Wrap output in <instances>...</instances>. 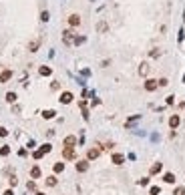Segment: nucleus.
Here are the masks:
<instances>
[{
  "instance_id": "obj_35",
  "label": "nucleus",
  "mask_w": 185,
  "mask_h": 195,
  "mask_svg": "<svg viewBox=\"0 0 185 195\" xmlns=\"http://www.w3.org/2000/svg\"><path fill=\"white\" fill-rule=\"evenodd\" d=\"M183 38H185V30L181 28V30H179V36H177V42H183Z\"/></svg>"
},
{
  "instance_id": "obj_26",
  "label": "nucleus",
  "mask_w": 185,
  "mask_h": 195,
  "mask_svg": "<svg viewBox=\"0 0 185 195\" xmlns=\"http://www.w3.org/2000/svg\"><path fill=\"white\" fill-rule=\"evenodd\" d=\"M173 195H185V187H183V185L175 187V189H173Z\"/></svg>"
},
{
  "instance_id": "obj_14",
  "label": "nucleus",
  "mask_w": 185,
  "mask_h": 195,
  "mask_svg": "<svg viewBox=\"0 0 185 195\" xmlns=\"http://www.w3.org/2000/svg\"><path fill=\"white\" fill-rule=\"evenodd\" d=\"M38 75H40V77H50V75H52V69L46 67V65H42V67H38Z\"/></svg>"
},
{
  "instance_id": "obj_25",
  "label": "nucleus",
  "mask_w": 185,
  "mask_h": 195,
  "mask_svg": "<svg viewBox=\"0 0 185 195\" xmlns=\"http://www.w3.org/2000/svg\"><path fill=\"white\" fill-rule=\"evenodd\" d=\"M40 151H42V153H50V151H52V145H50V143H44V145H40Z\"/></svg>"
},
{
  "instance_id": "obj_5",
  "label": "nucleus",
  "mask_w": 185,
  "mask_h": 195,
  "mask_svg": "<svg viewBox=\"0 0 185 195\" xmlns=\"http://www.w3.org/2000/svg\"><path fill=\"white\" fill-rule=\"evenodd\" d=\"M62 159H67V161L77 159V151H75V147H65V149H62Z\"/></svg>"
},
{
  "instance_id": "obj_38",
  "label": "nucleus",
  "mask_w": 185,
  "mask_h": 195,
  "mask_svg": "<svg viewBox=\"0 0 185 195\" xmlns=\"http://www.w3.org/2000/svg\"><path fill=\"white\" fill-rule=\"evenodd\" d=\"M16 183H18V179H16V175H10V187H14Z\"/></svg>"
},
{
  "instance_id": "obj_34",
  "label": "nucleus",
  "mask_w": 185,
  "mask_h": 195,
  "mask_svg": "<svg viewBox=\"0 0 185 195\" xmlns=\"http://www.w3.org/2000/svg\"><path fill=\"white\" fill-rule=\"evenodd\" d=\"M139 185L147 187V185H149V177H143V179H139Z\"/></svg>"
},
{
  "instance_id": "obj_28",
  "label": "nucleus",
  "mask_w": 185,
  "mask_h": 195,
  "mask_svg": "<svg viewBox=\"0 0 185 195\" xmlns=\"http://www.w3.org/2000/svg\"><path fill=\"white\" fill-rule=\"evenodd\" d=\"M149 193H151V195H159V193H161V187H157V185H153V187L149 189Z\"/></svg>"
},
{
  "instance_id": "obj_8",
  "label": "nucleus",
  "mask_w": 185,
  "mask_h": 195,
  "mask_svg": "<svg viewBox=\"0 0 185 195\" xmlns=\"http://www.w3.org/2000/svg\"><path fill=\"white\" fill-rule=\"evenodd\" d=\"M77 143H79V139L75 137V135H67L65 141H62V145H65V147H75Z\"/></svg>"
},
{
  "instance_id": "obj_39",
  "label": "nucleus",
  "mask_w": 185,
  "mask_h": 195,
  "mask_svg": "<svg viewBox=\"0 0 185 195\" xmlns=\"http://www.w3.org/2000/svg\"><path fill=\"white\" fill-rule=\"evenodd\" d=\"M82 119L89 121V109H82Z\"/></svg>"
},
{
  "instance_id": "obj_3",
  "label": "nucleus",
  "mask_w": 185,
  "mask_h": 195,
  "mask_svg": "<svg viewBox=\"0 0 185 195\" xmlns=\"http://www.w3.org/2000/svg\"><path fill=\"white\" fill-rule=\"evenodd\" d=\"M67 22H69L70 28H77V26H81V14H69V18H67Z\"/></svg>"
},
{
  "instance_id": "obj_6",
  "label": "nucleus",
  "mask_w": 185,
  "mask_h": 195,
  "mask_svg": "<svg viewBox=\"0 0 185 195\" xmlns=\"http://www.w3.org/2000/svg\"><path fill=\"white\" fill-rule=\"evenodd\" d=\"M101 157V147H91L87 151V161H95Z\"/></svg>"
},
{
  "instance_id": "obj_42",
  "label": "nucleus",
  "mask_w": 185,
  "mask_h": 195,
  "mask_svg": "<svg viewBox=\"0 0 185 195\" xmlns=\"http://www.w3.org/2000/svg\"><path fill=\"white\" fill-rule=\"evenodd\" d=\"M34 195H44V193H40V191H36V193Z\"/></svg>"
},
{
  "instance_id": "obj_41",
  "label": "nucleus",
  "mask_w": 185,
  "mask_h": 195,
  "mask_svg": "<svg viewBox=\"0 0 185 195\" xmlns=\"http://www.w3.org/2000/svg\"><path fill=\"white\" fill-rule=\"evenodd\" d=\"M2 195H14V191H12V189H6V191H4Z\"/></svg>"
},
{
  "instance_id": "obj_18",
  "label": "nucleus",
  "mask_w": 185,
  "mask_h": 195,
  "mask_svg": "<svg viewBox=\"0 0 185 195\" xmlns=\"http://www.w3.org/2000/svg\"><path fill=\"white\" fill-rule=\"evenodd\" d=\"M40 175H42L40 167H38V165H34V167L30 169V177H32V179H40Z\"/></svg>"
},
{
  "instance_id": "obj_33",
  "label": "nucleus",
  "mask_w": 185,
  "mask_h": 195,
  "mask_svg": "<svg viewBox=\"0 0 185 195\" xmlns=\"http://www.w3.org/2000/svg\"><path fill=\"white\" fill-rule=\"evenodd\" d=\"M159 54H161V52H159V48H153V50L149 52V57H153V58H157Z\"/></svg>"
},
{
  "instance_id": "obj_13",
  "label": "nucleus",
  "mask_w": 185,
  "mask_h": 195,
  "mask_svg": "<svg viewBox=\"0 0 185 195\" xmlns=\"http://www.w3.org/2000/svg\"><path fill=\"white\" fill-rule=\"evenodd\" d=\"M149 62H147V60H143V62H141V65H139V75H141V77H147V72H149Z\"/></svg>"
},
{
  "instance_id": "obj_24",
  "label": "nucleus",
  "mask_w": 185,
  "mask_h": 195,
  "mask_svg": "<svg viewBox=\"0 0 185 195\" xmlns=\"http://www.w3.org/2000/svg\"><path fill=\"white\" fill-rule=\"evenodd\" d=\"M8 155H10V147H8V145L0 147V157H8Z\"/></svg>"
},
{
  "instance_id": "obj_40",
  "label": "nucleus",
  "mask_w": 185,
  "mask_h": 195,
  "mask_svg": "<svg viewBox=\"0 0 185 195\" xmlns=\"http://www.w3.org/2000/svg\"><path fill=\"white\" fill-rule=\"evenodd\" d=\"M92 107H97V105H101V99H97V97H92Z\"/></svg>"
},
{
  "instance_id": "obj_29",
  "label": "nucleus",
  "mask_w": 185,
  "mask_h": 195,
  "mask_svg": "<svg viewBox=\"0 0 185 195\" xmlns=\"http://www.w3.org/2000/svg\"><path fill=\"white\" fill-rule=\"evenodd\" d=\"M97 30L99 32H107V22H99L97 24Z\"/></svg>"
},
{
  "instance_id": "obj_23",
  "label": "nucleus",
  "mask_w": 185,
  "mask_h": 195,
  "mask_svg": "<svg viewBox=\"0 0 185 195\" xmlns=\"http://www.w3.org/2000/svg\"><path fill=\"white\" fill-rule=\"evenodd\" d=\"M87 42V36H75V40H72V44H85Z\"/></svg>"
},
{
  "instance_id": "obj_20",
  "label": "nucleus",
  "mask_w": 185,
  "mask_h": 195,
  "mask_svg": "<svg viewBox=\"0 0 185 195\" xmlns=\"http://www.w3.org/2000/svg\"><path fill=\"white\" fill-rule=\"evenodd\" d=\"M57 183H58L57 175H50V177H46V185H48V187H54Z\"/></svg>"
},
{
  "instance_id": "obj_16",
  "label": "nucleus",
  "mask_w": 185,
  "mask_h": 195,
  "mask_svg": "<svg viewBox=\"0 0 185 195\" xmlns=\"http://www.w3.org/2000/svg\"><path fill=\"white\" fill-rule=\"evenodd\" d=\"M4 99H6V103L14 105V103H16V99H18V95H16L14 91H10V92H6V97H4Z\"/></svg>"
},
{
  "instance_id": "obj_15",
  "label": "nucleus",
  "mask_w": 185,
  "mask_h": 195,
  "mask_svg": "<svg viewBox=\"0 0 185 195\" xmlns=\"http://www.w3.org/2000/svg\"><path fill=\"white\" fill-rule=\"evenodd\" d=\"M38 48H40V38H36V40H30V42H28V50H30V52H36Z\"/></svg>"
},
{
  "instance_id": "obj_31",
  "label": "nucleus",
  "mask_w": 185,
  "mask_h": 195,
  "mask_svg": "<svg viewBox=\"0 0 185 195\" xmlns=\"http://www.w3.org/2000/svg\"><path fill=\"white\" fill-rule=\"evenodd\" d=\"M58 89H60V82L58 80H52L50 82V91H58Z\"/></svg>"
},
{
  "instance_id": "obj_37",
  "label": "nucleus",
  "mask_w": 185,
  "mask_h": 195,
  "mask_svg": "<svg viewBox=\"0 0 185 195\" xmlns=\"http://www.w3.org/2000/svg\"><path fill=\"white\" fill-rule=\"evenodd\" d=\"M8 135V129L6 127H0V137H6Z\"/></svg>"
},
{
  "instance_id": "obj_11",
  "label": "nucleus",
  "mask_w": 185,
  "mask_h": 195,
  "mask_svg": "<svg viewBox=\"0 0 185 195\" xmlns=\"http://www.w3.org/2000/svg\"><path fill=\"white\" fill-rule=\"evenodd\" d=\"M111 161H113V165H123V163H125V155L113 153V155H111Z\"/></svg>"
},
{
  "instance_id": "obj_22",
  "label": "nucleus",
  "mask_w": 185,
  "mask_h": 195,
  "mask_svg": "<svg viewBox=\"0 0 185 195\" xmlns=\"http://www.w3.org/2000/svg\"><path fill=\"white\" fill-rule=\"evenodd\" d=\"M52 171L54 173H62L65 171V163H54V165H52Z\"/></svg>"
},
{
  "instance_id": "obj_27",
  "label": "nucleus",
  "mask_w": 185,
  "mask_h": 195,
  "mask_svg": "<svg viewBox=\"0 0 185 195\" xmlns=\"http://www.w3.org/2000/svg\"><path fill=\"white\" fill-rule=\"evenodd\" d=\"M32 157H34V159H42V157H44V153H42L40 149H36V151H32Z\"/></svg>"
},
{
  "instance_id": "obj_4",
  "label": "nucleus",
  "mask_w": 185,
  "mask_h": 195,
  "mask_svg": "<svg viewBox=\"0 0 185 195\" xmlns=\"http://www.w3.org/2000/svg\"><path fill=\"white\" fill-rule=\"evenodd\" d=\"M72 40H75V30H72V28L62 30V42H65V44H72Z\"/></svg>"
},
{
  "instance_id": "obj_21",
  "label": "nucleus",
  "mask_w": 185,
  "mask_h": 195,
  "mask_svg": "<svg viewBox=\"0 0 185 195\" xmlns=\"http://www.w3.org/2000/svg\"><path fill=\"white\" fill-rule=\"evenodd\" d=\"M48 20H50V12L42 10V12H40V22H48Z\"/></svg>"
},
{
  "instance_id": "obj_30",
  "label": "nucleus",
  "mask_w": 185,
  "mask_h": 195,
  "mask_svg": "<svg viewBox=\"0 0 185 195\" xmlns=\"http://www.w3.org/2000/svg\"><path fill=\"white\" fill-rule=\"evenodd\" d=\"M157 82H159V87H167V85H169V79L161 77V79H157Z\"/></svg>"
},
{
  "instance_id": "obj_7",
  "label": "nucleus",
  "mask_w": 185,
  "mask_h": 195,
  "mask_svg": "<svg viewBox=\"0 0 185 195\" xmlns=\"http://www.w3.org/2000/svg\"><path fill=\"white\" fill-rule=\"evenodd\" d=\"M12 75H14V72H12L10 69H4L2 72H0V85H4V82H8V80L12 79Z\"/></svg>"
},
{
  "instance_id": "obj_17",
  "label": "nucleus",
  "mask_w": 185,
  "mask_h": 195,
  "mask_svg": "<svg viewBox=\"0 0 185 195\" xmlns=\"http://www.w3.org/2000/svg\"><path fill=\"white\" fill-rule=\"evenodd\" d=\"M161 169H163V163H153L151 169H149V173H151V175H157V173H161Z\"/></svg>"
},
{
  "instance_id": "obj_43",
  "label": "nucleus",
  "mask_w": 185,
  "mask_h": 195,
  "mask_svg": "<svg viewBox=\"0 0 185 195\" xmlns=\"http://www.w3.org/2000/svg\"><path fill=\"white\" fill-rule=\"evenodd\" d=\"M91 2H95V0H91Z\"/></svg>"
},
{
  "instance_id": "obj_36",
  "label": "nucleus",
  "mask_w": 185,
  "mask_h": 195,
  "mask_svg": "<svg viewBox=\"0 0 185 195\" xmlns=\"http://www.w3.org/2000/svg\"><path fill=\"white\" fill-rule=\"evenodd\" d=\"M165 103H167V105H173L175 103V97H173V95H169V97L165 99Z\"/></svg>"
},
{
  "instance_id": "obj_32",
  "label": "nucleus",
  "mask_w": 185,
  "mask_h": 195,
  "mask_svg": "<svg viewBox=\"0 0 185 195\" xmlns=\"http://www.w3.org/2000/svg\"><path fill=\"white\" fill-rule=\"evenodd\" d=\"M26 187H28L30 191H34V189H36V183H34V179H30V181L26 183Z\"/></svg>"
},
{
  "instance_id": "obj_1",
  "label": "nucleus",
  "mask_w": 185,
  "mask_h": 195,
  "mask_svg": "<svg viewBox=\"0 0 185 195\" xmlns=\"http://www.w3.org/2000/svg\"><path fill=\"white\" fill-rule=\"evenodd\" d=\"M143 89H145L147 92H155L157 89H159V82H157V79H145Z\"/></svg>"
},
{
  "instance_id": "obj_10",
  "label": "nucleus",
  "mask_w": 185,
  "mask_h": 195,
  "mask_svg": "<svg viewBox=\"0 0 185 195\" xmlns=\"http://www.w3.org/2000/svg\"><path fill=\"white\" fill-rule=\"evenodd\" d=\"M75 167H77V171H79V173H85L87 169H89V161H87V159L77 161V165H75Z\"/></svg>"
},
{
  "instance_id": "obj_9",
  "label": "nucleus",
  "mask_w": 185,
  "mask_h": 195,
  "mask_svg": "<svg viewBox=\"0 0 185 195\" xmlns=\"http://www.w3.org/2000/svg\"><path fill=\"white\" fill-rule=\"evenodd\" d=\"M179 125H181V117H179V115H171V117H169V127H171L173 131H175Z\"/></svg>"
},
{
  "instance_id": "obj_19",
  "label": "nucleus",
  "mask_w": 185,
  "mask_h": 195,
  "mask_svg": "<svg viewBox=\"0 0 185 195\" xmlns=\"http://www.w3.org/2000/svg\"><path fill=\"white\" fill-rule=\"evenodd\" d=\"M163 181H165V183H169V185H173L177 179H175L173 173H165V175H163Z\"/></svg>"
},
{
  "instance_id": "obj_12",
  "label": "nucleus",
  "mask_w": 185,
  "mask_h": 195,
  "mask_svg": "<svg viewBox=\"0 0 185 195\" xmlns=\"http://www.w3.org/2000/svg\"><path fill=\"white\" fill-rule=\"evenodd\" d=\"M40 115H42V119L50 121V119H54V117H57V111H54V109H44V111H42Z\"/></svg>"
},
{
  "instance_id": "obj_2",
  "label": "nucleus",
  "mask_w": 185,
  "mask_h": 195,
  "mask_svg": "<svg viewBox=\"0 0 185 195\" xmlns=\"http://www.w3.org/2000/svg\"><path fill=\"white\" fill-rule=\"evenodd\" d=\"M72 101H75V95H72L70 91H62L60 97H58V103L60 105H70Z\"/></svg>"
}]
</instances>
